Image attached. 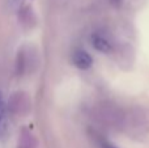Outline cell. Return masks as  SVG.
I'll use <instances>...</instances> for the list:
<instances>
[{
    "instance_id": "obj_1",
    "label": "cell",
    "mask_w": 149,
    "mask_h": 148,
    "mask_svg": "<svg viewBox=\"0 0 149 148\" xmlns=\"http://www.w3.org/2000/svg\"><path fill=\"white\" fill-rule=\"evenodd\" d=\"M120 130L132 138L145 136L149 134V112L137 106L126 110Z\"/></svg>"
},
{
    "instance_id": "obj_2",
    "label": "cell",
    "mask_w": 149,
    "mask_h": 148,
    "mask_svg": "<svg viewBox=\"0 0 149 148\" xmlns=\"http://www.w3.org/2000/svg\"><path fill=\"white\" fill-rule=\"evenodd\" d=\"M95 117L106 127L120 130L124 119V110L113 102H101L95 108Z\"/></svg>"
},
{
    "instance_id": "obj_3",
    "label": "cell",
    "mask_w": 149,
    "mask_h": 148,
    "mask_svg": "<svg viewBox=\"0 0 149 148\" xmlns=\"http://www.w3.org/2000/svg\"><path fill=\"white\" fill-rule=\"evenodd\" d=\"M8 105H9L8 110L16 114H26L30 110V100L26 96V93H22V92L15 93V96L9 100Z\"/></svg>"
},
{
    "instance_id": "obj_4",
    "label": "cell",
    "mask_w": 149,
    "mask_h": 148,
    "mask_svg": "<svg viewBox=\"0 0 149 148\" xmlns=\"http://www.w3.org/2000/svg\"><path fill=\"white\" fill-rule=\"evenodd\" d=\"M92 45L97 51L103 52V54H107L111 52L114 49V45L111 42V39L106 36L102 31H95L92 36Z\"/></svg>"
},
{
    "instance_id": "obj_5",
    "label": "cell",
    "mask_w": 149,
    "mask_h": 148,
    "mask_svg": "<svg viewBox=\"0 0 149 148\" xmlns=\"http://www.w3.org/2000/svg\"><path fill=\"white\" fill-rule=\"evenodd\" d=\"M72 63L74 67H77L79 70H89L93 64V58L85 50L77 49L72 54Z\"/></svg>"
},
{
    "instance_id": "obj_6",
    "label": "cell",
    "mask_w": 149,
    "mask_h": 148,
    "mask_svg": "<svg viewBox=\"0 0 149 148\" xmlns=\"http://www.w3.org/2000/svg\"><path fill=\"white\" fill-rule=\"evenodd\" d=\"M134 59H135V54H134L132 47L128 46V45H122L119 47L118 52H116V62H118V64L119 66H123V64L131 66L134 63Z\"/></svg>"
},
{
    "instance_id": "obj_7",
    "label": "cell",
    "mask_w": 149,
    "mask_h": 148,
    "mask_svg": "<svg viewBox=\"0 0 149 148\" xmlns=\"http://www.w3.org/2000/svg\"><path fill=\"white\" fill-rule=\"evenodd\" d=\"M8 106L0 91V139H3L7 134V119H8Z\"/></svg>"
},
{
    "instance_id": "obj_8",
    "label": "cell",
    "mask_w": 149,
    "mask_h": 148,
    "mask_svg": "<svg viewBox=\"0 0 149 148\" xmlns=\"http://www.w3.org/2000/svg\"><path fill=\"white\" fill-rule=\"evenodd\" d=\"M18 148H37V140L29 133H24L18 140Z\"/></svg>"
},
{
    "instance_id": "obj_9",
    "label": "cell",
    "mask_w": 149,
    "mask_h": 148,
    "mask_svg": "<svg viewBox=\"0 0 149 148\" xmlns=\"http://www.w3.org/2000/svg\"><path fill=\"white\" fill-rule=\"evenodd\" d=\"M100 147L101 148H118L115 144H113L109 140H105V139H100Z\"/></svg>"
}]
</instances>
